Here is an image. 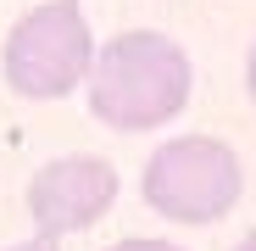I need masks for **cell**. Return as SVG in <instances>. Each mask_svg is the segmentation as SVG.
I'll list each match as a JSON object with an SVG mask.
<instances>
[{"mask_svg":"<svg viewBox=\"0 0 256 251\" xmlns=\"http://www.w3.org/2000/svg\"><path fill=\"white\" fill-rule=\"evenodd\" d=\"M84 78H90V112L122 134L173 123L195 84L184 45L156 28H128V34L106 39Z\"/></svg>","mask_w":256,"mask_h":251,"instance_id":"1","label":"cell"},{"mask_svg":"<svg viewBox=\"0 0 256 251\" xmlns=\"http://www.w3.org/2000/svg\"><path fill=\"white\" fill-rule=\"evenodd\" d=\"M140 190L167 223H218L240 201L245 173H240V156L223 140L184 134V140H162L150 151Z\"/></svg>","mask_w":256,"mask_h":251,"instance_id":"2","label":"cell"},{"mask_svg":"<svg viewBox=\"0 0 256 251\" xmlns=\"http://www.w3.org/2000/svg\"><path fill=\"white\" fill-rule=\"evenodd\" d=\"M95 62V34L84 23V12L72 0H50V6H34L12 34H6V84L22 101H62L72 95L84 73Z\"/></svg>","mask_w":256,"mask_h":251,"instance_id":"3","label":"cell"},{"mask_svg":"<svg viewBox=\"0 0 256 251\" xmlns=\"http://www.w3.org/2000/svg\"><path fill=\"white\" fill-rule=\"evenodd\" d=\"M117 201V167L106 156H56L28 184V218L39 234H78Z\"/></svg>","mask_w":256,"mask_h":251,"instance_id":"4","label":"cell"},{"mask_svg":"<svg viewBox=\"0 0 256 251\" xmlns=\"http://www.w3.org/2000/svg\"><path fill=\"white\" fill-rule=\"evenodd\" d=\"M112 251H184V245H173V240H117Z\"/></svg>","mask_w":256,"mask_h":251,"instance_id":"5","label":"cell"},{"mask_svg":"<svg viewBox=\"0 0 256 251\" xmlns=\"http://www.w3.org/2000/svg\"><path fill=\"white\" fill-rule=\"evenodd\" d=\"M6 251H62V245H56V234H34V240H22V245H6Z\"/></svg>","mask_w":256,"mask_h":251,"instance_id":"6","label":"cell"},{"mask_svg":"<svg viewBox=\"0 0 256 251\" xmlns=\"http://www.w3.org/2000/svg\"><path fill=\"white\" fill-rule=\"evenodd\" d=\"M245 84H250V101H256V45H250V62H245Z\"/></svg>","mask_w":256,"mask_h":251,"instance_id":"7","label":"cell"},{"mask_svg":"<svg viewBox=\"0 0 256 251\" xmlns=\"http://www.w3.org/2000/svg\"><path fill=\"white\" fill-rule=\"evenodd\" d=\"M234 251H256V229H250V234H245V240H240Z\"/></svg>","mask_w":256,"mask_h":251,"instance_id":"8","label":"cell"}]
</instances>
